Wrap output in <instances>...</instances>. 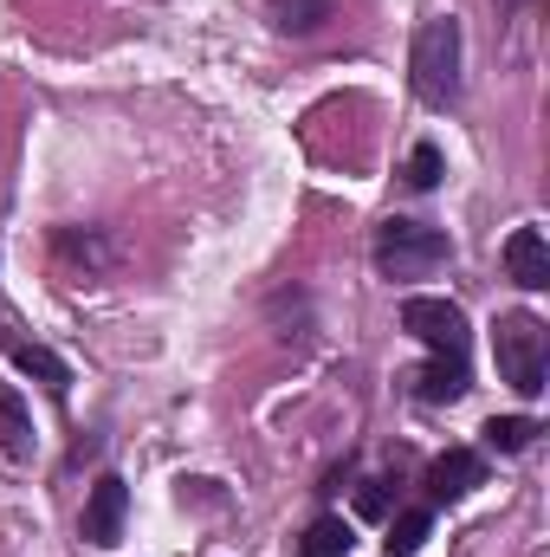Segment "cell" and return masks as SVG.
<instances>
[{"label": "cell", "mask_w": 550, "mask_h": 557, "mask_svg": "<svg viewBox=\"0 0 550 557\" xmlns=\"http://www.w3.org/2000/svg\"><path fill=\"white\" fill-rule=\"evenodd\" d=\"M492 357H499V376H505L525 403H538V396H545L550 344H545V324H538L532 311H505V318L492 324Z\"/></svg>", "instance_id": "1"}, {"label": "cell", "mask_w": 550, "mask_h": 557, "mask_svg": "<svg viewBox=\"0 0 550 557\" xmlns=\"http://www.w3.org/2000/svg\"><path fill=\"white\" fill-rule=\"evenodd\" d=\"M447 234L427 227V221H383L376 227V273L383 278H427L434 267H447Z\"/></svg>", "instance_id": "2"}, {"label": "cell", "mask_w": 550, "mask_h": 557, "mask_svg": "<svg viewBox=\"0 0 550 557\" xmlns=\"http://www.w3.org/2000/svg\"><path fill=\"white\" fill-rule=\"evenodd\" d=\"M414 91L427 104H453L460 98V20H427L414 33Z\"/></svg>", "instance_id": "3"}, {"label": "cell", "mask_w": 550, "mask_h": 557, "mask_svg": "<svg viewBox=\"0 0 550 557\" xmlns=\"http://www.w3.org/2000/svg\"><path fill=\"white\" fill-rule=\"evenodd\" d=\"M402 324H409L434 357H466V311L453 298H409L402 305Z\"/></svg>", "instance_id": "4"}, {"label": "cell", "mask_w": 550, "mask_h": 557, "mask_svg": "<svg viewBox=\"0 0 550 557\" xmlns=\"http://www.w3.org/2000/svg\"><path fill=\"white\" fill-rule=\"evenodd\" d=\"M124 512H130V493H124L117 473H104L91 486V499H85V539L91 545H117L124 539Z\"/></svg>", "instance_id": "5"}, {"label": "cell", "mask_w": 550, "mask_h": 557, "mask_svg": "<svg viewBox=\"0 0 550 557\" xmlns=\"http://www.w3.org/2000/svg\"><path fill=\"white\" fill-rule=\"evenodd\" d=\"M473 486H486V460L473 447H447L434 467H427V493L434 499H466Z\"/></svg>", "instance_id": "6"}, {"label": "cell", "mask_w": 550, "mask_h": 557, "mask_svg": "<svg viewBox=\"0 0 550 557\" xmlns=\"http://www.w3.org/2000/svg\"><path fill=\"white\" fill-rule=\"evenodd\" d=\"M505 273L518 278L525 292H545L550 285V247L538 227H518L512 240H505Z\"/></svg>", "instance_id": "7"}, {"label": "cell", "mask_w": 550, "mask_h": 557, "mask_svg": "<svg viewBox=\"0 0 550 557\" xmlns=\"http://www.w3.org/2000/svg\"><path fill=\"white\" fill-rule=\"evenodd\" d=\"M7 363H13L20 376H39L46 389H72V363H65L59 350L33 344V337H7Z\"/></svg>", "instance_id": "8"}, {"label": "cell", "mask_w": 550, "mask_h": 557, "mask_svg": "<svg viewBox=\"0 0 550 557\" xmlns=\"http://www.w3.org/2000/svg\"><path fill=\"white\" fill-rule=\"evenodd\" d=\"M33 447H39V434H33V416H26L20 389L0 383V454L7 460H33Z\"/></svg>", "instance_id": "9"}, {"label": "cell", "mask_w": 550, "mask_h": 557, "mask_svg": "<svg viewBox=\"0 0 550 557\" xmlns=\"http://www.w3.org/2000/svg\"><path fill=\"white\" fill-rule=\"evenodd\" d=\"M421 403H460L466 396V357H434L421 376H414Z\"/></svg>", "instance_id": "10"}, {"label": "cell", "mask_w": 550, "mask_h": 557, "mask_svg": "<svg viewBox=\"0 0 550 557\" xmlns=\"http://www.w3.org/2000/svg\"><path fill=\"white\" fill-rule=\"evenodd\" d=\"M350 545H357V532L343 519H311L304 539H298V557H343Z\"/></svg>", "instance_id": "11"}, {"label": "cell", "mask_w": 550, "mask_h": 557, "mask_svg": "<svg viewBox=\"0 0 550 557\" xmlns=\"http://www.w3.org/2000/svg\"><path fill=\"white\" fill-rule=\"evenodd\" d=\"M266 20L278 33H311L330 20V0H266Z\"/></svg>", "instance_id": "12"}, {"label": "cell", "mask_w": 550, "mask_h": 557, "mask_svg": "<svg viewBox=\"0 0 550 557\" xmlns=\"http://www.w3.org/2000/svg\"><path fill=\"white\" fill-rule=\"evenodd\" d=\"M52 247H59V260H78V267H117V247L98 234H78V227H65Z\"/></svg>", "instance_id": "13"}, {"label": "cell", "mask_w": 550, "mask_h": 557, "mask_svg": "<svg viewBox=\"0 0 550 557\" xmlns=\"http://www.w3.org/2000/svg\"><path fill=\"white\" fill-rule=\"evenodd\" d=\"M538 441V421L532 416H492L486 421V447H499V454H525Z\"/></svg>", "instance_id": "14"}, {"label": "cell", "mask_w": 550, "mask_h": 557, "mask_svg": "<svg viewBox=\"0 0 550 557\" xmlns=\"http://www.w3.org/2000/svg\"><path fill=\"white\" fill-rule=\"evenodd\" d=\"M427 532H434L427 512H402V519L389 525V557H414L421 545H427Z\"/></svg>", "instance_id": "15"}, {"label": "cell", "mask_w": 550, "mask_h": 557, "mask_svg": "<svg viewBox=\"0 0 550 557\" xmlns=\"http://www.w3.org/2000/svg\"><path fill=\"white\" fill-rule=\"evenodd\" d=\"M440 182V149L434 143H414V156H409V188H434Z\"/></svg>", "instance_id": "16"}, {"label": "cell", "mask_w": 550, "mask_h": 557, "mask_svg": "<svg viewBox=\"0 0 550 557\" xmlns=\"http://www.w3.org/2000/svg\"><path fill=\"white\" fill-rule=\"evenodd\" d=\"M357 506H363V519H383V512H389V486H383V480H370V486L357 493Z\"/></svg>", "instance_id": "17"}]
</instances>
